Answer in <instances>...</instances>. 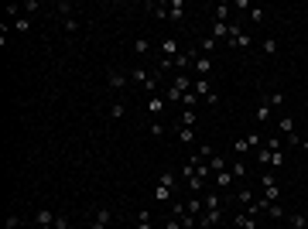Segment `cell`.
<instances>
[{
  "label": "cell",
  "instance_id": "33",
  "mask_svg": "<svg viewBox=\"0 0 308 229\" xmlns=\"http://www.w3.org/2000/svg\"><path fill=\"white\" fill-rule=\"evenodd\" d=\"M134 52H137V55H148V52H151V41H148V38H137V41H134Z\"/></svg>",
  "mask_w": 308,
  "mask_h": 229
},
{
  "label": "cell",
  "instance_id": "42",
  "mask_svg": "<svg viewBox=\"0 0 308 229\" xmlns=\"http://www.w3.org/2000/svg\"><path fill=\"white\" fill-rule=\"evenodd\" d=\"M151 137H164V123L161 120H151Z\"/></svg>",
  "mask_w": 308,
  "mask_h": 229
},
{
  "label": "cell",
  "instance_id": "18",
  "mask_svg": "<svg viewBox=\"0 0 308 229\" xmlns=\"http://www.w3.org/2000/svg\"><path fill=\"white\" fill-rule=\"evenodd\" d=\"M247 171H250V168H247V161L243 158H236V161H229V174H233V178H247Z\"/></svg>",
  "mask_w": 308,
  "mask_h": 229
},
{
  "label": "cell",
  "instance_id": "29",
  "mask_svg": "<svg viewBox=\"0 0 308 229\" xmlns=\"http://www.w3.org/2000/svg\"><path fill=\"white\" fill-rule=\"evenodd\" d=\"M219 41L212 35H205V38H199V52H202V55H209V52H212V48H216Z\"/></svg>",
  "mask_w": 308,
  "mask_h": 229
},
{
  "label": "cell",
  "instance_id": "31",
  "mask_svg": "<svg viewBox=\"0 0 308 229\" xmlns=\"http://www.w3.org/2000/svg\"><path fill=\"white\" fill-rule=\"evenodd\" d=\"M195 106H199V96H195V92L188 89V92L182 96V110H195Z\"/></svg>",
  "mask_w": 308,
  "mask_h": 229
},
{
  "label": "cell",
  "instance_id": "21",
  "mask_svg": "<svg viewBox=\"0 0 308 229\" xmlns=\"http://www.w3.org/2000/svg\"><path fill=\"white\" fill-rule=\"evenodd\" d=\"M229 11H233V4H216V7H212V17L223 21V24H229Z\"/></svg>",
  "mask_w": 308,
  "mask_h": 229
},
{
  "label": "cell",
  "instance_id": "7",
  "mask_svg": "<svg viewBox=\"0 0 308 229\" xmlns=\"http://www.w3.org/2000/svg\"><path fill=\"white\" fill-rule=\"evenodd\" d=\"M106 82H110V89L124 92L127 86H130V75H127V72H120V69H110V75H106Z\"/></svg>",
  "mask_w": 308,
  "mask_h": 229
},
{
  "label": "cell",
  "instance_id": "37",
  "mask_svg": "<svg viewBox=\"0 0 308 229\" xmlns=\"http://www.w3.org/2000/svg\"><path fill=\"white\" fill-rule=\"evenodd\" d=\"M281 134H295V120H291V116H281Z\"/></svg>",
  "mask_w": 308,
  "mask_h": 229
},
{
  "label": "cell",
  "instance_id": "25",
  "mask_svg": "<svg viewBox=\"0 0 308 229\" xmlns=\"http://www.w3.org/2000/svg\"><path fill=\"white\" fill-rule=\"evenodd\" d=\"M58 17H62V21L76 17V4H68V0H58Z\"/></svg>",
  "mask_w": 308,
  "mask_h": 229
},
{
  "label": "cell",
  "instance_id": "39",
  "mask_svg": "<svg viewBox=\"0 0 308 229\" xmlns=\"http://www.w3.org/2000/svg\"><path fill=\"white\" fill-rule=\"evenodd\" d=\"M271 116H274V110H271L267 103H260V106H257V120H271Z\"/></svg>",
  "mask_w": 308,
  "mask_h": 229
},
{
  "label": "cell",
  "instance_id": "47",
  "mask_svg": "<svg viewBox=\"0 0 308 229\" xmlns=\"http://www.w3.org/2000/svg\"><path fill=\"white\" fill-rule=\"evenodd\" d=\"M55 229H68V216H62V212H58V219H55Z\"/></svg>",
  "mask_w": 308,
  "mask_h": 229
},
{
  "label": "cell",
  "instance_id": "13",
  "mask_svg": "<svg viewBox=\"0 0 308 229\" xmlns=\"http://www.w3.org/2000/svg\"><path fill=\"white\" fill-rule=\"evenodd\" d=\"M285 226H288V229H308L305 212H288V216H285Z\"/></svg>",
  "mask_w": 308,
  "mask_h": 229
},
{
  "label": "cell",
  "instance_id": "23",
  "mask_svg": "<svg viewBox=\"0 0 308 229\" xmlns=\"http://www.w3.org/2000/svg\"><path fill=\"white\" fill-rule=\"evenodd\" d=\"M168 14H171V21H182V17H185V0H171Z\"/></svg>",
  "mask_w": 308,
  "mask_h": 229
},
{
  "label": "cell",
  "instance_id": "48",
  "mask_svg": "<svg viewBox=\"0 0 308 229\" xmlns=\"http://www.w3.org/2000/svg\"><path fill=\"white\" fill-rule=\"evenodd\" d=\"M250 17H253V24H260V21H264V11H260V7H253Z\"/></svg>",
  "mask_w": 308,
  "mask_h": 229
},
{
  "label": "cell",
  "instance_id": "16",
  "mask_svg": "<svg viewBox=\"0 0 308 229\" xmlns=\"http://www.w3.org/2000/svg\"><path fill=\"white\" fill-rule=\"evenodd\" d=\"M202 209H223V195L212 188V192H202Z\"/></svg>",
  "mask_w": 308,
  "mask_h": 229
},
{
  "label": "cell",
  "instance_id": "22",
  "mask_svg": "<svg viewBox=\"0 0 308 229\" xmlns=\"http://www.w3.org/2000/svg\"><path fill=\"white\" fill-rule=\"evenodd\" d=\"M185 185L192 188V195H202V192H205V178H202V174H192V178H185Z\"/></svg>",
  "mask_w": 308,
  "mask_h": 229
},
{
  "label": "cell",
  "instance_id": "46",
  "mask_svg": "<svg viewBox=\"0 0 308 229\" xmlns=\"http://www.w3.org/2000/svg\"><path fill=\"white\" fill-rule=\"evenodd\" d=\"M17 226H21V216H14L11 212V216H7V229H17Z\"/></svg>",
  "mask_w": 308,
  "mask_h": 229
},
{
  "label": "cell",
  "instance_id": "27",
  "mask_svg": "<svg viewBox=\"0 0 308 229\" xmlns=\"http://www.w3.org/2000/svg\"><path fill=\"white\" fill-rule=\"evenodd\" d=\"M260 48H264V55H267V58H274L277 52H281V48H277V38H264Z\"/></svg>",
  "mask_w": 308,
  "mask_h": 229
},
{
  "label": "cell",
  "instance_id": "4",
  "mask_svg": "<svg viewBox=\"0 0 308 229\" xmlns=\"http://www.w3.org/2000/svg\"><path fill=\"white\" fill-rule=\"evenodd\" d=\"M55 219H58V212H52L48 206H41V209H34V229H55Z\"/></svg>",
  "mask_w": 308,
  "mask_h": 229
},
{
  "label": "cell",
  "instance_id": "45",
  "mask_svg": "<svg viewBox=\"0 0 308 229\" xmlns=\"http://www.w3.org/2000/svg\"><path fill=\"white\" fill-rule=\"evenodd\" d=\"M34 11H38V0H28V4H24V14H28V17H34Z\"/></svg>",
  "mask_w": 308,
  "mask_h": 229
},
{
  "label": "cell",
  "instance_id": "9",
  "mask_svg": "<svg viewBox=\"0 0 308 229\" xmlns=\"http://www.w3.org/2000/svg\"><path fill=\"white\" fill-rule=\"evenodd\" d=\"M195 55H199L195 48H192V52H182V55L171 62V69H175V72H188V69H192V62H195Z\"/></svg>",
  "mask_w": 308,
  "mask_h": 229
},
{
  "label": "cell",
  "instance_id": "2",
  "mask_svg": "<svg viewBox=\"0 0 308 229\" xmlns=\"http://www.w3.org/2000/svg\"><path fill=\"white\" fill-rule=\"evenodd\" d=\"M223 222H229L223 209H202V216H199V229H219Z\"/></svg>",
  "mask_w": 308,
  "mask_h": 229
},
{
  "label": "cell",
  "instance_id": "40",
  "mask_svg": "<svg viewBox=\"0 0 308 229\" xmlns=\"http://www.w3.org/2000/svg\"><path fill=\"white\" fill-rule=\"evenodd\" d=\"M124 113H127V106L120 103V99H116V103L110 106V116H113V120H120V116H124Z\"/></svg>",
  "mask_w": 308,
  "mask_h": 229
},
{
  "label": "cell",
  "instance_id": "32",
  "mask_svg": "<svg viewBox=\"0 0 308 229\" xmlns=\"http://www.w3.org/2000/svg\"><path fill=\"white\" fill-rule=\"evenodd\" d=\"M28 28H31V17H28V14H21V17H14V31H28Z\"/></svg>",
  "mask_w": 308,
  "mask_h": 229
},
{
  "label": "cell",
  "instance_id": "44",
  "mask_svg": "<svg viewBox=\"0 0 308 229\" xmlns=\"http://www.w3.org/2000/svg\"><path fill=\"white\" fill-rule=\"evenodd\" d=\"M264 185H277V178H274L271 171H264V174H260V188H264Z\"/></svg>",
  "mask_w": 308,
  "mask_h": 229
},
{
  "label": "cell",
  "instance_id": "49",
  "mask_svg": "<svg viewBox=\"0 0 308 229\" xmlns=\"http://www.w3.org/2000/svg\"><path fill=\"white\" fill-rule=\"evenodd\" d=\"M164 229H182V222H178V219H175V216H168V222H164Z\"/></svg>",
  "mask_w": 308,
  "mask_h": 229
},
{
  "label": "cell",
  "instance_id": "51",
  "mask_svg": "<svg viewBox=\"0 0 308 229\" xmlns=\"http://www.w3.org/2000/svg\"><path fill=\"white\" fill-rule=\"evenodd\" d=\"M301 150H305V154H308V137H305V140H301Z\"/></svg>",
  "mask_w": 308,
  "mask_h": 229
},
{
  "label": "cell",
  "instance_id": "20",
  "mask_svg": "<svg viewBox=\"0 0 308 229\" xmlns=\"http://www.w3.org/2000/svg\"><path fill=\"white\" fill-rule=\"evenodd\" d=\"M195 123H199L195 110H182V113H178V120H175V126H195Z\"/></svg>",
  "mask_w": 308,
  "mask_h": 229
},
{
  "label": "cell",
  "instance_id": "28",
  "mask_svg": "<svg viewBox=\"0 0 308 229\" xmlns=\"http://www.w3.org/2000/svg\"><path fill=\"white\" fill-rule=\"evenodd\" d=\"M271 158H274V150L264 144V147L257 150V164H260V168H271Z\"/></svg>",
  "mask_w": 308,
  "mask_h": 229
},
{
  "label": "cell",
  "instance_id": "10",
  "mask_svg": "<svg viewBox=\"0 0 308 229\" xmlns=\"http://www.w3.org/2000/svg\"><path fill=\"white\" fill-rule=\"evenodd\" d=\"M178 55H182L178 52V38H161V58H171L175 62Z\"/></svg>",
  "mask_w": 308,
  "mask_h": 229
},
{
  "label": "cell",
  "instance_id": "34",
  "mask_svg": "<svg viewBox=\"0 0 308 229\" xmlns=\"http://www.w3.org/2000/svg\"><path fill=\"white\" fill-rule=\"evenodd\" d=\"M247 150H250V144H247V137H240L236 144H233V154H236V158H243Z\"/></svg>",
  "mask_w": 308,
  "mask_h": 229
},
{
  "label": "cell",
  "instance_id": "14",
  "mask_svg": "<svg viewBox=\"0 0 308 229\" xmlns=\"http://www.w3.org/2000/svg\"><path fill=\"white\" fill-rule=\"evenodd\" d=\"M257 195H260V198L267 202V206H274V202L281 198V185H264V188H260Z\"/></svg>",
  "mask_w": 308,
  "mask_h": 229
},
{
  "label": "cell",
  "instance_id": "41",
  "mask_svg": "<svg viewBox=\"0 0 308 229\" xmlns=\"http://www.w3.org/2000/svg\"><path fill=\"white\" fill-rule=\"evenodd\" d=\"M62 28H65L68 35H76V31H79V17H68V21H62Z\"/></svg>",
  "mask_w": 308,
  "mask_h": 229
},
{
  "label": "cell",
  "instance_id": "12",
  "mask_svg": "<svg viewBox=\"0 0 308 229\" xmlns=\"http://www.w3.org/2000/svg\"><path fill=\"white\" fill-rule=\"evenodd\" d=\"M171 134H175V137L182 140V144H195V140H199L195 126H175V123H171Z\"/></svg>",
  "mask_w": 308,
  "mask_h": 229
},
{
  "label": "cell",
  "instance_id": "6",
  "mask_svg": "<svg viewBox=\"0 0 308 229\" xmlns=\"http://www.w3.org/2000/svg\"><path fill=\"white\" fill-rule=\"evenodd\" d=\"M229 222H233V226H236V229H260V222H257V216H253V212H247V209H243V212H236V216L229 219Z\"/></svg>",
  "mask_w": 308,
  "mask_h": 229
},
{
  "label": "cell",
  "instance_id": "38",
  "mask_svg": "<svg viewBox=\"0 0 308 229\" xmlns=\"http://www.w3.org/2000/svg\"><path fill=\"white\" fill-rule=\"evenodd\" d=\"M154 198H158V202H168V198H171V188L158 185V188H154Z\"/></svg>",
  "mask_w": 308,
  "mask_h": 229
},
{
  "label": "cell",
  "instance_id": "36",
  "mask_svg": "<svg viewBox=\"0 0 308 229\" xmlns=\"http://www.w3.org/2000/svg\"><path fill=\"white\" fill-rule=\"evenodd\" d=\"M151 11H154L158 21H164V17H168V4H151Z\"/></svg>",
  "mask_w": 308,
  "mask_h": 229
},
{
  "label": "cell",
  "instance_id": "15",
  "mask_svg": "<svg viewBox=\"0 0 308 229\" xmlns=\"http://www.w3.org/2000/svg\"><path fill=\"white\" fill-rule=\"evenodd\" d=\"M164 106H168V99H164V92H158V96H151V99H148V113L151 116H161Z\"/></svg>",
  "mask_w": 308,
  "mask_h": 229
},
{
  "label": "cell",
  "instance_id": "24",
  "mask_svg": "<svg viewBox=\"0 0 308 229\" xmlns=\"http://www.w3.org/2000/svg\"><path fill=\"white\" fill-rule=\"evenodd\" d=\"M264 103L271 106V110H281V106H285V92H267V96H264Z\"/></svg>",
  "mask_w": 308,
  "mask_h": 229
},
{
  "label": "cell",
  "instance_id": "43",
  "mask_svg": "<svg viewBox=\"0 0 308 229\" xmlns=\"http://www.w3.org/2000/svg\"><path fill=\"white\" fill-rule=\"evenodd\" d=\"M171 216L182 219V216H185V202H171Z\"/></svg>",
  "mask_w": 308,
  "mask_h": 229
},
{
  "label": "cell",
  "instance_id": "35",
  "mask_svg": "<svg viewBox=\"0 0 308 229\" xmlns=\"http://www.w3.org/2000/svg\"><path fill=\"white\" fill-rule=\"evenodd\" d=\"M158 185H164V188H171V192H175V185H178V182H175V174H171V171H164L158 178Z\"/></svg>",
  "mask_w": 308,
  "mask_h": 229
},
{
  "label": "cell",
  "instance_id": "1",
  "mask_svg": "<svg viewBox=\"0 0 308 229\" xmlns=\"http://www.w3.org/2000/svg\"><path fill=\"white\" fill-rule=\"evenodd\" d=\"M127 75H130V82H137V86H140L144 92H151V96H158L161 92L158 89V72H148V69H140V65H134Z\"/></svg>",
  "mask_w": 308,
  "mask_h": 229
},
{
  "label": "cell",
  "instance_id": "8",
  "mask_svg": "<svg viewBox=\"0 0 308 229\" xmlns=\"http://www.w3.org/2000/svg\"><path fill=\"white\" fill-rule=\"evenodd\" d=\"M250 41H253V38L247 35L243 28H236V24H233V35H229L226 45H229V48H250Z\"/></svg>",
  "mask_w": 308,
  "mask_h": 229
},
{
  "label": "cell",
  "instance_id": "19",
  "mask_svg": "<svg viewBox=\"0 0 308 229\" xmlns=\"http://www.w3.org/2000/svg\"><path fill=\"white\" fill-rule=\"evenodd\" d=\"M205 164H209V171H212V174H223V171H229V168H226V158H223V154H212V158L205 161Z\"/></svg>",
  "mask_w": 308,
  "mask_h": 229
},
{
  "label": "cell",
  "instance_id": "5",
  "mask_svg": "<svg viewBox=\"0 0 308 229\" xmlns=\"http://www.w3.org/2000/svg\"><path fill=\"white\" fill-rule=\"evenodd\" d=\"M192 92H195V96H202L209 106H216V92H212V82H209V79H195L192 82Z\"/></svg>",
  "mask_w": 308,
  "mask_h": 229
},
{
  "label": "cell",
  "instance_id": "11",
  "mask_svg": "<svg viewBox=\"0 0 308 229\" xmlns=\"http://www.w3.org/2000/svg\"><path fill=\"white\" fill-rule=\"evenodd\" d=\"M209 72H212V58L195 55V79H209Z\"/></svg>",
  "mask_w": 308,
  "mask_h": 229
},
{
  "label": "cell",
  "instance_id": "52",
  "mask_svg": "<svg viewBox=\"0 0 308 229\" xmlns=\"http://www.w3.org/2000/svg\"><path fill=\"white\" fill-rule=\"evenodd\" d=\"M305 31H308V24H305Z\"/></svg>",
  "mask_w": 308,
  "mask_h": 229
},
{
  "label": "cell",
  "instance_id": "26",
  "mask_svg": "<svg viewBox=\"0 0 308 229\" xmlns=\"http://www.w3.org/2000/svg\"><path fill=\"white\" fill-rule=\"evenodd\" d=\"M267 216H271L274 222H285L288 212H285V206H281V202H274V206H267Z\"/></svg>",
  "mask_w": 308,
  "mask_h": 229
},
{
  "label": "cell",
  "instance_id": "50",
  "mask_svg": "<svg viewBox=\"0 0 308 229\" xmlns=\"http://www.w3.org/2000/svg\"><path fill=\"white\" fill-rule=\"evenodd\" d=\"M219 229H236V226H233V222H223V226H219Z\"/></svg>",
  "mask_w": 308,
  "mask_h": 229
},
{
  "label": "cell",
  "instance_id": "17",
  "mask_svg": "<svg viewBox=\"0 0 308 229\" xmlns=\"http://www.w3.org/2000/svg\"><path fill=\"white\" fill-rule=\"evenodd\" d=\"M209 35L216 38V41H219V38H226V41H229V35H233V24H223V21H212V31H209Z\"/></svg>",
  "mask_w": 308,
  "mask_h": 229
},
{
  "label": "cell",
  "instance_id": "30",
  "mask_svg": "<svg viewBox=\"0 0 308 229\" xmlns=\"http://www.w3.org/2000/svg\"><path fill=\"white\" fill-rule=\"evenodd\" d=\"M137 229H154V219H151V212H137Z\"/></svg>",
  "mask_w": 308,
  "mask_h": 229
},
{
  "label": "cell",
  "instance_id": "3",
  "mask_svg": "<svg viewBox=\"0 0 308 229\" xmlns=\"http://www.w3.org/2000/svg\"><path fill=\"white\" fill-rule=\"evenodd\" d=\"M229 202H236V206H247V209H250L253 202H257V188H253V185H240L236 192H229Z\"/></svg>",
  "mask_w": 308,
  "mask_h": 229
}]
</instances>
